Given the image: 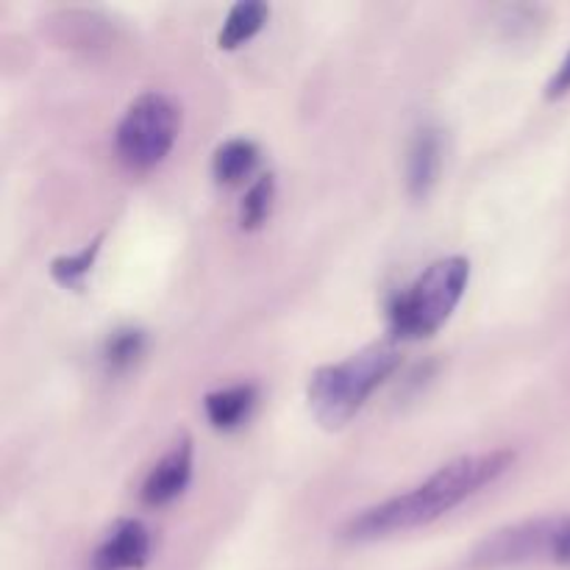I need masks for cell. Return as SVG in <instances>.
Returning <instances> with one entry per match:
<instances>
[{
	"label": "cell",
	"instance_id": "cell-1",
	"mask_svg": "<svg viewBox=\"0 0 570 570\" xmlns=\"http://www.w3.org/2000/svg\"><path fill=\"white\" fill-rule=\"evenodd\" d=\"M512 462H515V451L510 449L460 456V460L434 471L417 488L356 512L345 523L343 534L348 540H356V543H365V540H382L390 538V534L429 527L438 518L449 515L451 510L465 504L468 499L482 493L495 479L504 476L512 468Z\"/></svg>",
	"mask_w": 570,
	"mask_h": 570
},
{
	"label": "cell",
	"instance_id": "cell-2",
	"mask_svg": "<svg viewBox=\"0 0 570 570\" xmlns=\"http://www.w3.org/2000/svg\"><path fill=\"white\" fill-rule=\"evenodd\" d=\"M401 351L395 340H382L356 354L345 356L343 362L317 367L309 379L312 415L326 429H343L373 393L399 371Z\"/></svg>",
	"mask_w": 570,
	"mask_h": 570
},
{
	"label": "cell",
	"instance_id": "cell-3",
	"mask_svg": "<svg viewBox=\"0 0 570 570\" xmlns=\"http://www.w3.org/2000/svg\"><path fill=\"white\" fill-rule=\"evenodd\" d=\"M471 278L465 256H445L432 262L415 282L390 298L387 317L393 340H423L449 323Z\"/></svg>",
	"mask_w": 570,
	"mask_h": 570
},
{
	"label": "cell",
	"instance_id": "cell-4",
	"mask_svg": "<svg viewBox=\"0 0 570 570\" xmlns=\"http://www.w3.org/2000/svg\"><path fill=\"white\" fill-rule=\"evenodd\" d=\"M181 128V111L165 92H145L117 122L115 148L128 170H150L170 154Z\"/></svg>",
	"mask_w": 570,
	"mask_h": 570
},
{
	"label": "cell",
	"instance_id": "cell-5",
	"mask_svg": "<svg viewBox=\"0 0 570 570\" xmlns=\"http://www.w3.org/2000/svg\"><path fill=\"white\" fill-rule=\"evenodd\" d=\"M560 518H532L521 521L515 527L499 529L488 534L482 543L473 549L471 566L473 568H504L518 566V562L538 560V557L554 554L557 532H560Z\"/></svg>",
	"mask_w": 570,
	"mask_h": 570
},
{
	"label": "cell",
	"instance_id": "cell-6",
	"mask_svg": "<svg viewBox=\"0 0 570 570\" xmlns=\"http://www.w3.org/2000/svg\"><path fill=\"white\" fill-rule=\"evenodd\" d=\"M193 438L181 434V438L173 443V449L156 462L154 468L145 476L142 490H139V499L145 507L156 510V507H167L170 501H176L178 495L187 490L189 479H193Z\"/></svg>",
	"mask_w": 570,
	"mask_h": 570
},
{
	"label": "cell",
	"instance_id": "cell-7",
	"mask_svg": "<svg viewBox=\"0 0 570 570\" xmlns=\"http://www.w3.org/2000/svg\"><path fill=\"white\" fill-rule=\"evenodd\" d=\"M150 529L137 518L117 521L92 554V570H139L150 560Z\"/></svg>",
	"mask_w": 570,
	"mask_h": 570
},
{
	"label": "cell",
	"instance_id": "cell-8",
	"mask_svg": "<svg viewBox=\"0 0 570 570\" xmlns=\"http://www.w3.org/2000/svg\"><path fill=\"white\" fill-rule=\"evenodd\" d=\"M440 165H443V139L434 126L417 128L412 137L410 156H406V187L412 198H426L438 184Z\"/></svg>",
	"mask_w": 570,
	"mask_h": 570
},
{
	"label": "cell",
	"instance_id": "cell-9",
	"mask_svg": "<svg viewBox=\"0 0 570 570\" xmlns=\"http://www.w3.org/2000/svg\"><path fill=\"white\" fill-rule=\"evenodd\" d=\"M259 401V390L256 384H232V387L215 390L204 399L206 421L217 429V432H234L243 426L256 410Z\"/></svg>",
	"mask_w": 570,
	"mask_h": 570
},
{
	"label": "cell",
	"instance_id": "cell-10",
	"mask_svg": "<svg viewBox=\"0 0 570 570\" xmlns=\"http://www.w3.org/2000/svg\"><path fill=\"white\" fill-rule=\"evenodd\" d=\"M256 165H259V145L254 139L234 137L226 139L212 156V176L217 178V184L234 187L243 184L256 170Z\"/></svg>",
	"mask_w": 570,
	"mask_h": 570
},
{
	"label": "cell",
	"instance_id": "cell-11",
	"mask_svg": "<svg viewBox=\"0 0 570 570\" xmlns=\"http://www.w3.org/2000/svg\"><path fill=\"white\" fill-rule=\"evenodd\" d=\"M267 17H271V6L262 3V0H243V3L232 6L220 33H217V45L223 50L239 48V45L254 39L265 28Z\"/></svg>",
	"mask_w": 570,
	"mask_h": 570
},
{
	"label": "cell",
	"instance_id": "cell-12",
	"mask_svg": "<svg viewBox=\"0 0 570 570\" xmlns=\"http://www.w3.org/2000/svg\"><path fill=\"white\" fill-rule=\"evenodd\" d=\"M145 354V332L142 328H117L109 334L100 351V360L109 373H126L131 371Z\"/></svg>",
	"mask_w": 570,
	"mask_h": 570
},
{
	"label": "cell",
	"instance_id": "cell-13",
	"mask_svg": "<svg viewBox=\"0 0 570 570\" xmlns=\"http://www.w3.org/2000/svg\"><path fill=\"white\" fill-rule=\"evenodd\" d=\"M273 198H276V178L267 173V176L256 178L245 193L243 204H239V226L245 232H256V228L265 226L273 212Z\"/></svg>",
	"mask_w": 570,
	"mask_h": 570
},
{
	"label": "cell",
	"instance_id": "cell-14",
	"mask_svg": "<svg viewBox=\"0 0 570 570\" xmlns=\"http://www.w3.org/2000/svg\"><path fill=\"white\" fill-rule=\"evenodd\" d=\"M100 239L104 237H95L92 243L83 245L78 254H67L50 262V276H53L61 287H72V289L83 287V282H87L89 271H92L95 265V256H98L100 250Z\"/></svg>",
	"mask_w": 570,
	"mask_h": 570
},
{
	"label": "cell",
	"instance_id": "cell-15",
	"mask_svg": "<svg viewBox=\"0 0 570 570\" xmlns=\"http://www.w3.org/2000/svg\"><path fill=\"white\" fill-rule=\"evenodd\" d=\"M551 560L570 568V515L560 518V532H557V543H554V554H551Z\"/></svg>",
	"mask_w": 570,
	"mask_h": 570
},
{
	"label": "cell",
	"instance_id": "cell-16",
	"mask_svg": "<svg viewBox=\"0 0 570 570\" xmlns=\"http://www.w3.org/2000/svg\"><path fill=\"white\" fill-rule=\"evenodd\" d=\"M570 92V50L566 56V61L560 65V70L554 72V78L549 81V87H546V95H549L551 100L554 98H562V95Z\"/></svg>",
	"mask_w": 570,
	"mask_h": 570
}]
</instances>
